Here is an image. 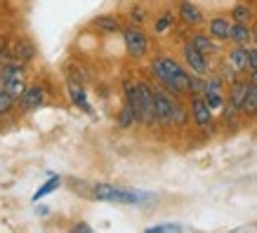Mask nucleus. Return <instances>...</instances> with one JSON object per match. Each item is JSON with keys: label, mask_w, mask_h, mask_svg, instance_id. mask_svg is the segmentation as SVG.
Returning a JSON list of instances; mask_svg holds the SVG:
<instances>
[{"label": "nucleus", "mask_w": 257, "mask_h": 233, "mask_svg": "<svg viewBox=\"0 0 257 233\" xmlns=\"http://www.w3.org/2000/svg\"><path fill=\"white\" fill-rule=\"evenodd\" d=\"M191 45L198 47L203 55H212V52H217V43L212 36H203V33H196L194 38H191Z\"/></svg>", "instance_id": "obj_13"}, {"label": "nucleus", "mask_w": 257, "mask_h": 233, "mask_svg": "<svg viewBox=\"0 0 257 233\" xmlns=\"http://www.w3.org/2000/svg\"><path fill=\"white\" fill-rule=\"evenodd\" d=\"M184 59H187V66L191 69V73H196V76H205V73H208V62H205V55H203L198 47L191 45V43L184 47Z\"/></svg>", "instance_id": "obj_7"}, {"label": "nucleus", "mask_w": 257, "mask_h": 233, "mask_svg": "<svg viewBox=\"0 0 257 233\" xmlns=\"http://www.w3.org/2000/svg\"><path fill=\"white\" fill-rule=\"evenodd\" d=\"M133 19H135V22H142V19H144V10H142V8H135L133 10Z\"/></svg>", "instance_id": "obj_27"}, {"label": "nucleus", "mask_w": 257, "mask_h": 233, "mask_svg": "<svg viewBox=\"0 0 257 233\" xmlns=\"http://www.w3.org/2000/svg\"><path fill=\"white\" fill-rule=\"evenodd\" d=\"M154 101H156V123L161 125H172L175 120V106L177 101L172 99L170 94H165L163 90H154Z\"/></svg>", "instance_id": "obj_4"}, {"label": "nucleus", "mask_w": 257, "mask_h": 233, "mask_svg": "<svg viewBox=\"0 0 257 233\" xmlns=\"http://www.w3.org/2000/svg\"><path fill=\"white\" fill-rule=\"evenodd\" d=\"M234 19L236 22H241V24H245L250 19V8L248 5H236L234 8Z\"/></svg>", "instance_id": "obj_24"}, {"label": "nucleus", "mask_w": 257, "mask_h": 233, "mask_svg": "<svg viewBox=\"0 0 257 233\" xmlns=\"http://www.w3.org/2000/svg\"><path fill=\"white\" fill-rule=\"evenodd\" d=\"M149 233H177V231H184L182 224H158V226H151L147 228Z\"/></svg>", "instance_id": "obj_22"}, {"label": "nucleus", "mask_w": 257, "mask_h": 233, "mask_svg": "<svg viewBox=\"0 0 257 233\" xmlns=\"http://www.w3.org/2000/svg\"><path fill=\"white\" fill-rule=\"evenodd\" d=\"M123 38H125V47H127V52L133 57H142L144 52H147V36H144V31L142 29H137V26H130V29H125L123 31Z\"/></svg>", "instance_id": "obj_5"}, {"label": "nucleus", "mask_w": 257, "mask_h": 233, "mask_svg": "<svg viewBox=\"0 0 257 233\" xmlns=\"http://www.w3.org/2000/svg\"><path fill=\"white\" fill-rule=\"evenodd\" d=\"M252 36H255V43H257V26H255V31H252Z\"/></svg>", "instance_id": "obj_31"}, {"label": "nucleus", "mask_w": 257, "mask_h": 233, "mask_svg": "<svg viewBox=\"0 0 257 233\" xmlns=\"http://www.w3.org/2000/svg\"><path fill=\"white\" fill-rule=\"evenodd\" d=\"M243 111L250 113V116H257V85L250 83V90H248V97H245V104H243Z\"/></svg>", "instance_id": "obj_18"}, {"label": "nucleus", "mask_w": 257, "mask_h": 233, "mask_svg": "<svg viewBox=\"0 0 257 233\" xmlns=\"http://www.w3.org/2000/svg\"><path fill=\"white\" fill-rule=\"evenodd\" d=\"M135 120H137V113L125 104L123 111H120V116H118V125H120V127H130V125H135Z\"/></svg>", "instance_id": "obj_20"}, {"label": "nucleus", "mask_w": 257, "mask_h": 233, "mask_svg": "<svg viewBox=\"0 0 257 233\" xmlns=\"http://www.w3.org/2000/svg\"><path fill=\"white\" fill-rule=\"evenodd\" d=\"M43 99H45V94H43V87L40 85H29L26 90L22 92L19 97V106L26 111H36L43 106Z\"/></svg>", "instance_id": "obj_8"}, {"label": "nucleus", "mask_w": 257, "mask_h": 233, "mask_svg": "<svg viewBox=\"0 0 257 233\" xmlns=\"http://www.w3.org/2000/svg\"><path fill=\"white\" fill-rule=\"evenodd\" d=\"M191 116H194L196 125H198L201 130H210V125H212V109L208 106L205 97H194V99H191Z\"/></svg>", "instance_id": "obj_6"}, {"label": "nucleus", "mask_w": 257, "mask_h": 233, "mask_svg": "<svg viewBox=\"0 0 257 233\" xmlns=\"http://www.w3.org/2000/svg\"><path fill=\"white\" fill-rule=\"evenodd\" d=\"M12 106H15V97H12L8 90H0V116L8 113Z\"/></svg>", "instance_id": "obj_23"}, {"label": "nucleus", "mask_w": 257, "mask_h": 233, "mask_svg": "<svg viewBox=\"0 0 257 233\" xmlns=\"http://www.w3.org/2000/svg\"><path fill=\"white\" fill-rule=\"evenodd\" d=\"M140 90V120L144 125L156 123V101H154V90L147 83H137Z\"/></svg>", "instance_id": "obj_3"}, {"label": "nucleus", "mask_w": 257, "mask_h": 233, "mask_svg": "<svg viewBox=\"0 0 257 233\" xmlns=\"http://www.w3.org/2000/svg\"><path fill=\"white\" fill-rule=\"evenodd\" d=\"M250 38H252V31H250L245 24L236 22L234 26H231V40H234L236 45H245V43H248Z\"/></svg>", "instance_id": "obj_16"}, {"label": "nucleus", "mask_w": 257, "mask_h": 233, "mask_svg": "<svg viewBox=\"0 0 257 233\" xmlns=\"http://www.w3.org/2000/svg\"><path fill=\"white\" fill-rule=\"evenodd\" d=\"M31 57H33V45L26 43V40H19L15 45V59L17 62H26V59H31Z\"/></svg>", "instance_id": "obj_19"}, {"label": "nucleus", "mask_w": 257, "mask_h": 233, "mask_svg": "<svg viewBox=\"0 0 257 233\" xmlns=\"http://www.w3.org/2000/svg\"><path fill=\"white\" fill-rule=\"evenodd\" d=\"M69 92H71V99H73V104H76L78 109H83V111H87V113H90V101H87V97H85V90H83L78 83H71V85H69Z\"/></svg>", "instance_id": "obj_15"}, {"label": "nucleus", "mask_w": 257, "mask_h": 233, "mask_svg": "<svg viewBox=\"0 0 257 233\" xmlns=\"http://www.w3.org/2000/svg\"><path fill=\"white\" fill-rule=\"evenodd\" d=\"M0 55H3V47H0Z\"/></svg>", "instance_id": "obj_32"}, {"label": "nucleus", "mask_w": 257, "mask_h": 233, "mask_svg": "<svg viewBox=\"0 0 257 233\" xmlns=\"http://www.w3.org/2000/svg\"><path fill=\"white\" fill-rule=\"evenodd\" d=\"M94 198L104 202H123V205H140V202L149 200L151 195L142 193V191H133V188H120L113 184H97L94 186Z\"/></svg>", "instance_id": "obj_2"}, {"label": "nucleus", "mask_w": 257, "mask_h": 233, "mask_svg": "<svg viewBox=\"0 0 257 233\" xmlns=\"http://www.w3.org/2000/svg\"><path fill=\"white\" fill-rule=\"evenodd\" d=\"M73 231H92V228H90V226H87V224H78V226H73Z\"/></svg>", "instance_id": "obj_28"}, {"label": "nucleus", "mask_w": 257, "mask_h": 233, "mask_svg": "<svg viewBox=\"0 0 257 233\" xmlns=\"http://www.w3.org/2000/svg\"><path fill=\"white\" fill-rule=\"evenodd\" d=\"M94 29H99L101 33H116L120 31V22H118L116 17H111V15H101L94 19Z\"/></svg>", "instance_id": "obj_14"}, {"label": "nucleus", "mask_w": 257, "mask_h": 233, "mask_svg": "<svg viewBox=\"0 0 257 233\" xmlns=\"http://www.w3.org/2000/svg\"><path fill=\"white\" fill-rule=\"evenodd\" d=\"M151 73H154L172 94L191 90V76H189L187 71L182 69L175 59H170V57H158V59H154Z\"/></svg>", "instance_id": "obj_1"}, {"label": "nucleus", "mask_w": 257, "mask_h": 233, "mask_svg": "<svg viewBox=\"0 0 257 233\" xmlns=\"http://www.w3.org/2000/svg\"><path fill=\"white\" fill-rule=\"evenodd\" d=\"M0 90H5V78H3V73H0Z\"/></svg>", "instance_id": "obj_30"}, {"label": "nucleus", "mask_w": 257, "mask_h": 233, "mask_svg": "<svg viewBox=\"0 0 257 233\" xmlns=\"http://www.w3.org/2000/svg\"><path fill=\"white\" fill-rule=\"evenodd\" d=\"M210 36L215 40H229L231 38V24L226 22V19H222V17H217V19H212L210 22Z\"/></svg>", "instance_id": "obj_10"}, {"label": "nucleus", "mask_w": 257, "mask_h": 233, "mask_svg": "<svg viewBox=\"0 0 257 233\" xmlns=\"http://www.w3.org/2000/svg\"><path fill=\"white\" fill-rule=\"evenodd\" d=\"M248 90H250L248 83L234 80V83H231V99H229V104L243 111V104H245V97H248Z\"/></svg>", "instance_id": "obj_11"}, {"label": "nucleus", "mask_w": 257, "mask_h": 233, "mask_svg": "<svg viewBox=\"0 0 257 233\" xmlns=\"http://www.w3.org/2000/svg\"><path fill=\"white\" fill-rule=\"evenodd\" d=\"M250 83L257 85V69H250Z\"/></svg>", "instance_id": "obj_29"}, {"label": "nucleus", "mask_w": 257, "mask_h": 233, "mask_svg": "<svg viewBox=\"0 0 257 233\" xmlns=\"http://www.w3.org/2000/svg\"><path fill=\"white\" fill-rule=\"evenodd\" d=\"M170 24H172V17H170V15L161 17V19L156 22V31H158V33H165V31H168V26H170Z\"/></svg>", "instance_id": "obj_25"}, {"label": "nucleus", "mask_w": 257, "mask_h": 233, "mask_svg": "<svg viewBox=\"0 0 257 233\" xmlns=\"http://www.w3.org/2000/svg\"><path fill=\"white\" fill-rule=\"evenodd\" d=\"M229 64H231V69L234 71H248L250 64H248V47L245 45H236L231 52H229Z\"/></svg>", "instance_id": "obj_9"}, {"label": "nucleus", "mask_w": 257, "mask_h": 233, "mask_svg": "<svg viewBox=\"0 0 257 233\" xmlns=\"http://www.w3.org/2000/svg\"><path fill=\"white\" fill-rule=\"evenodd\" d=\"M203 97H205V101H208V106H210L212 111H217L224 106V97H222V92H203Z\"/></svg>", "instance_id": "obj_21"}, {"label": "nucleus", "mask_w": 257, "mask_h": 233, "mask_svg": "<svg viewBox=\"0 0 257 233\" xmlns=\"http://www.w3.org/2000/svg\"><path fill=\"white\" fill-rule=\"evenodd\" d=\"M59 184H62V179H59V177H50L45 184H43V186H40L38 191L33 193V200H40V198H45L47 193H52L55 188H59Z\"/></svg>", "instance_id": "obj_17"}, {"label": "nucleus", "mask_w": 257, "mask_h": 233, "mask_svg": "<svg viewBox=\"0 0 257 233\" xmlns=\"http://www.w3.org/2000/svg\"><path fill=\"white\" fill-rule=\"evenodd\" d=\"M248 64L250 69H257V47H248Z\"/></svg>", "instance_id": "obj_26"}, {"label": "nucleus", "mask_w": 257, "mask_h": 233, "mask_svg": "<svg viewBox=\"0 0 257 233\" xmlns=\"http://www.w3.org/2000/svg\"><path fill=\"white\" fill-rule=\"evenodd\" d=\"M179 15H182V19H184L187 24H201L203 22L201 10L196 8L194 3H189V0H184V3L179 5Z\"/></svg>", "instance_id": "obj_12"}]
</instances>
